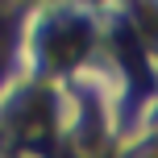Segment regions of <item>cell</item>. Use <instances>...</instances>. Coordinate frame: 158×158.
Here are the masks:
<instances>
[{
    "instance_id": "cell-1",
    "label": "cell",
    "mask_w": 158,
    "mask_h": 158,
    "mask_svg": "<svg viewBox=\"0 0 158 158\" xmlns=\"http://www.w3.org/2000/svg\"><path fill=\"white\" fill-rule=\"evenodd\" d=\"M83 50H87V29L83 25H58V29L46 33V58L54 67H71Z\"/></svg>"
}]
</instances>
